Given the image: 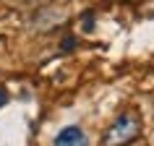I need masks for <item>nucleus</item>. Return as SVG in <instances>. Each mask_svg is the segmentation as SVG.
Returning a JSON list of instances; mask_svg holds the SVG:
<instances>
[{"instance_id":"1","label":"nucleus","mask_w":154,"mask_h":146,"mask_svg":"<svg viewBox=\"0 0 154 146\" xmlns=\"http://www.w3.org/2000/svg\"><path fill=\"white\" fill-rule=\"evenodd\" d=\"M136 136H138V117L125 112L110 125V130H107V136H105V146H123V144H128V141H133Z\"/></svg>"},{"instance_id":"2","label":"nucleus","mask_w":154,"mask_h":146,"mask_svg":"<svg viewBox=\"0 0 154 146\" xmlns=\"http://www.w3.org/2000/svg\"><path fill=\"white\" fill-rule=\"evenodd\" d=\"M52 146H89V138L79 125H68L55 136Z\"/></svg>"},{"instance_id":"3","label":"nucleus","mask_w":154,"mask_h":146,"mask_svg":"<svg viewBox=\"0 0 154 146\" xmlns=\"http://www.w3.org/2000/svg\"><path fill=\"white\" fill-rule=\"evenodd\" d=\"M5 99H8V94H5V89H0V107L5 105Z\"/></svg>"}]
</instances>
